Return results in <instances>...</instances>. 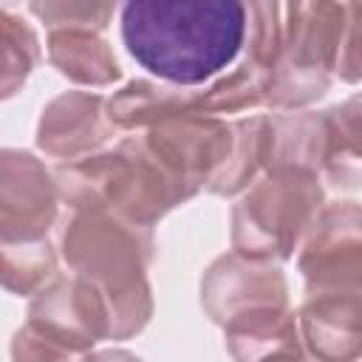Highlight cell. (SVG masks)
Returning a JSON list of instances; mask_svg holds the SVG:
<instances>
[{
    "mask_svg": "<svg viewBox=\"0 0 362 362\" xmlns=\"http://www.w3.org/2000/svg\"><path fill=\"white\" fill-rule=\"evenodd\" d=\"M130 57L158 79L189 88L229 68L249 34V6L238 0H133L122 6Z\"/></svg>",
    "mask_w": 362,
    "mask_h": 362,
    "instance_id": "cell-1",
    "label": "cell"
},
{
    "mask_svg": "<svg viewBox=\"0 0 362 362\" xmlns=\"http://www.w3.org/2000/svg\"><path fill=\"white\" fill-rule=\"evenodd\" d=\"M62 255L74 274L93 283L107 300L113 339L130 337L150 320L144 266L153 255L150 229L107 212H71L62 229Z\"/></svg>",
    "mask_w": 362,
    "mask_h": 362,
    "instance_id": "cell-2",
    "label": "cell"
},
{
    "mask_svg": "<svg viewBox=\"0 0 362 362\" xmlns=\"http://www.w3.org/2000/svg\"><path fill=\"white\" fill-rule=\"evenodd\" d=\"M322 212L314 173H266L232 209V246L249 260H286Z\"/></svg>",
    "mask_w": 362,
    "mask_h": 362,
    "instance_id": "cell-3",
    "label": "cell"
},
{
    "mask_svg": "<svg viewBox=\"0 0 362 362\" xmlns=\"http://www.w3.org/2000/svg\"><path fill=\"white\" fill-rule=\"evenodd\" d=\"M345 34L342 3L283 6V45L269 82L266 105L303 107L320 99L339 62Z\"/></svg>",
    "mask_w": 362,
    "mask_h": 362,
    "instance_id": "cell-4",
    "label": "cell"
},
{
    "mask_svg": "<svg viewBox=\"0 0 362 362\" xmlns=\"http://www.w3.org/2000/svg\"><path fill=\"white\" fill-rule=\"evenodd\" d=\"M300 272L305 277V291L320 288H356L362 286V206L354 201H339L322 206L317 223L311 226Z\"/></svg>",
    "mask_w": 362,
    "mask_h": 362,
    "instance_id": "cell-5",
    "label": "cell"
},
{
    "mask_svg": "<svg viewBox=\"0 0 362 362\" xmlns=\"http://www.w3.org/2000/svg\"><path fill=\"white\" fill-rule=\"evenodd\" d=\"M288 288L280 269L249 260L238 252L218 257L201 283V300L206 314L218 325H229L240 317H252L272 308H288Z\"/></svg>",
    "mask_w": 362,
    "mask_h": 362,
    "instance_id": "cell-6",
    "label": "cell"
},
{
    "mask_svg": "<svg viewBox=\"0 0 362 362\" xmlns=\"http://www.w3.org/2000/svg\"><path fill=\"white\" fill-rule=\"evenodd\" d=\"M57 178L31 153H3V192H0V226L3 246L48 240V229L57 218Z\"/></svg>",
    "mask_w": 362,
    "mask_h": 362,
    "instance_id": "cell-7",
    "label": "cell"
},
{
    "mask_svg": "<svg viewBox=\"0 0 362 362\" xmlns=\"http://www.w3.org/2000/svg\"><path fill=\"white\" fill-rule=\"evenodd\" d=\"M300 331L317 362L362 359V286L305 291Z\"/></svg>",
    "mask_w": 362,
    "mask_h": 362,
    "instance_id": "cell-8",
    "label": "cell"
},
{
    "mask_svg": "<svg viewBox=\"0 0 362 362\" xmlns=\"http://www.w3.org/2000/svg\"><path fill=\"white\" fill-rule=\"evenodd\" d=\"M105 105L107 102L99 93H85V90H71L57 96L42 110L37 144L48 156L65 161L93 156V150L102 147L116 130Z\"/></svg>",
    "mask_w": 362,
    "mask_h": 362,
    "instance_id": "cell-9",
    "label": "cell"
},
{
    "mask_svg": "<svg viewBox=\"0 0 362 362\" xmlns=\"http://www.w3.org/2000/svg\"><path fill=\"white\" fill-rule=\"evenodd\" d=\"M328 153L325 113L266 116V173L320 175Z\"/></svg>",
    "mask_w": 362,
    "mask_h": 362,
    "instance_id": "cell-10",
    "label": "cell"
},
{
    "mask_svg": "<svg viewBox=\"0 0 362 362\" xmlns=\"http://www.w3.org/2000/svg\"><path fill=\"white\" fill-rule=\"evenodd\" d=\"M51 65L79 85H110L122 79V68L99 37V31H48Z\"/></svg>",
    "mask_w": 362,
    "mask_h": 362,
    "instance_id": "cell-11",
    "label": "cell"
},
{
    "mask_svg": "<svg viewBox=\"0 0 362 362\" xmlns=\"http://www.w3.org/2000/svg\"><path fill=\"white\" fill-rule=\"evenodd\" d=\"M110 122L122 130H150L173 116L198 113L195 110V93H187L181 88H164L147 79L127 82L113 99L107 102Z\"/></svg>",
    "mask_w": 362,
    "mask_h": 362,
    "instance_id": "cell-12",
    "label": "cell"
},
{
    "mask_svg": "<svg viewBox=\"0 0 362 362\" xmlns=\"http://www.w3.org/2000/svg\"><path fill=\"white\" fill-rule=\"evenodd\" d=\"M328 116V153L322 173L337 187H362V93L351 96L342 107L325 110Z\"/></svg>",
    "mask_w": 362,
    "mask_h": 362,
    "instance_id": "cell-13",
    "label": "cell"
},
{
    "mask_svg": "<svg viewBox=\"0 0 362 362\" xmlns=\"http://www.w3.org/2000/svg\"><path fill=\"white\" fill-rule=\"evenodd\" d=\"M235 127V141L232 153L218 173V178L209 184L212 192L218 195H235L255 184L257 173L266 170V116H249L232 122Z\"/></svg>",
    "mask_w": 362,
    "mask_h": 362,
    "instance_id": "cell-14",
    "label": "cell"
},
{
    "mask_svg": "<svg viewBox=\"0 0 362 362\" xmlns=\"http://www.w3.org/2000/svg\"><path fill=\"white\" fill-rule=\"evenodd\" d=\"M57 274V257L48 240L3 246V280L17 294H40Z\"/></svg>",
    "mask_w": 362,
    "mask_h": 362,
    "instance_id": "cell-15",
    "label": "cell"
},
{
    "mask_svg": "<svg viewBox=\"0 0 362 362\" xmlns=\"http://www.w3.org/2000/svg\"><path fill=\"white\" fill-rule=\"evenodd\" d=\"M0 40H3V93L11 96L17 90V85L31 74L34 62H37V37L31 31V25L11 14L8 8L0 11Z\"/></svg>",
    "mask_w": 362,
    "mask_h": 362,
    "instance_id": "cell-16",
    "label": "cell"
},
{
    "mask_svg": "<svg viewBox=\"0 0 362 362\" xmlns=\"http://www.w3.org/2000/svg\"><path fill=\"white\" fill-rule=\"evenodd\" d=\"M28 8L48 25V31H102L113 17L110 3H31Z\"/></svg>",
    "mask_w": 362,
    "mask_h": 362,
    "instance_id": "cell-17",
    "label": "cell"
},
{
    "mask_svg": "<svg viewBox=\"0 0 362 362\" xmlns=\"http://www.w3.org/2000/svg\"><path fill=\"white\" fill-rule=\"evenodd\" d=\"M337 74L345 82H362V3L345 6V34Z\"/></svg>",
    "mask_w": 362,
    "mask_h": 362,
    "instance_id": "cell-18",
    "label": "cell"
},
{
    "mask_svg": "<svg viewBox=\"0 0 362 362\" xmlns=\"http://www.w3.org/2000/svg\"><path fill=\"white\" fill-rule=\"evenodd\" d=\"M266 362H317V359L308 356V354L303 351V345H300V348H291V351H286V354H277V356H272V359H266Z\"/></svg>",
    "mask_w": 362,
    "mask_h": 362,
    "instance_id": "cell-19",
    "label": "cell"
},
{
    "mask_svg": "<svg viewBox=\"0 0 362 362\" xmlns=\"http://www.w3.org/2000/svg\"><path fill=\"white\" fill-rule=\"evenodd\" d=\"M88 362H141V359H136V356L127 354V351H105V354L90 356Z\"/></svg>",
    "mask_w": 362,
    "mask_h": 362,
    "instance_id": "cell-20",
    "label": "cell"
}]
</instances>
